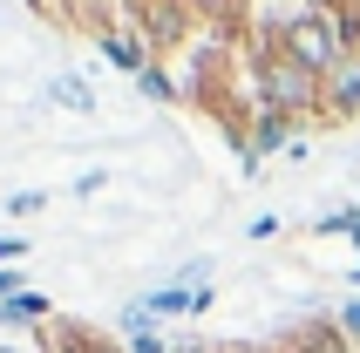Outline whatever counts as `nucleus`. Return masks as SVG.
Listing matches in <instances>:
<instances>
[{
	"label": "nucleus",
	"instance_id": "1",
	"mask_svg": "<svg viewBox=\"0 0 360 353\" xmlns=\"http://www.w3.org/2000/svg\"><path fill=\"white\" fill-rule=\"evenodd\" d=\"M238 75H245V89H252L259 109L292 116V122H326V75H313V68H300V61H285L265 34H252L238 48Z\"/></svg>",
	"mask_w": 360,
	"mask_h": 353
},
{
	"label": "nucleus",
	"instance_id": "2",
	"mask_svg": "<svg viewBox=\"0 0 360 353\" xmlns=\"http://www.w3.org/2000/svg\"><path fill=\"white\" fill-rule=\"evenodd\" d=\"M272 48H279L285 61H300V68H313V75H333L347 61L340 34H333V20H326V7H313V0H300V7H285L279 20H265L259 27Z\"/></svg>",
	"mask_w": 360,
	"mask_h": 353
},
{
	"label": "nucleus",
	"instance_id": "3",
	"mask_svg": "<svg viewBox=\"0 0 360 353\" xmlns=\"http://www.w3.org/2000/svg\"><path fill=\"white\" fill-rule=\"evenodd\" d=\"M129 14H136V34L150 41V55H170V48H184L191 20H198L184 0H129Z\"/></svg>",
	"mask_w": 360,
	"mask_h": 353
},
{
	"label": "nucleus",
	"instance_id": "4",
	"mask_svg": "<svg viewBox=\"0 0 360 353\" xmlns=\"http://www.w3.org/2000/svg\"><path fill=\"white\" fill-rule=\"evenodd\" d=\"M292 143H300V122L292 116H272V109H259V116H252V129H245V170H259L265 157H285V150H292Z\"/></svg>",
	"mask_w": 360,
	"mask_h": 353
},
{
	"label": "nucleus",
	"instance_id": "5",
	"mask_svg": "<svg viewBox=\"0 0 360 353\" xmlns=\"http://www.w3.org/2000/svg\"><path fill=\"white\" fill-rule=\"evenodd\" d=\"M41 340H48L55 353H129L122 340H109L102 326H89V319H48Z\"/></svg>",
	"mask_w": 360,
	"mask_h": 353
},
{
	"label": "nucleus",
	"instance_id": "6",
	"mask_svg": "<svg viewBox=\"0 0 360 353\" xmlns=\"http://www.w3.org/2000/svg\"><path fill=\"white\" fill-rule=\"evenodd\" d=\"M198 20H211V41H231L238 48V34L252 41V0H184Z\"/></svg>",
	"mask_w": 360,
	"mask_h": 353
},
{
	"label": "nucleus",
	"instance_id": "7",
	"mask_svg": "<svg viewBox=\"0 0 360 353\" xmlns=\"http://www.w3.org/2000/svg\"><path fill=\"white\" fill-rule=\"evenodd\" d=\"M326 122H360V55H347L326 75Z\"/></svg>",
	"mask_w": 360,
	"mask_h": 353
},
{
	"label": "nucleus",
	"instance_id": "8",
	"mask_svg": "<svg viewBox=\"0 0 360 353\" xmlns=\"http://www.w3.org/2000/svg\"><path fill=\"white\" fill-rule=\"evenodd\" d=\"M279 353H354V340H347L333 319H300V326L285 333Z\"/></svg>",
	"mask_w": 360,
	"mask_h": 353
},
{
	"label": "nucleus",
	"instance_id": "9",
	"mask_svg": "<svg viewBox=\"0 0 360 353\" xmlns=\"http://www.w3.org/2000/svg\"><path fill=\"white\" fill-rule=\"evenodd\" d=\"M96 41H102V55L116 61L122 75H143V68H157V55H150V41H143V34H129V27H102Z\"/></svg>",
	"mask_w": 360,
	"mask_h": 353
},
{
	"label": "nucleus",
	"instance_id": "10",
	"mask_svg": "<svg viewBox=\"0 0 360 353\" xmlns=\"http://www.w3.org/2000/svg\"><path fill=\"white\" fill-rule=\"evenodd\" d=\"M48 319H55V306H48V299L27 285V293H14L7 306H0V333H20V326H48Z\"/></svg>",
	"mask_w": 360,
	"mask_h": 353
},
{
	"label": "nucleus",
	"instance_id": "11",
	"mask_svg": "<svg viewBox=\"0 0 360 353\" xmlns=\"http://www.w3.org/2000/svg\"><path fill=\"white\" fill-rule=\"evenodd\" d=\"M48 102L75 109V116H96V89H89L82 75H55V82H48Z\"/></svg>",
	"mask_w": 360,
	"mask_h": 353
},
{
	"label": "nucleus",
	"instance_id": "12",
	"mask_svg": "<svg viewBox=\"0 0 360 353\" xmlns=\"http://www.w3.org/2000/svg\"><path fill=\"white\" fill-rule=\"evenodd\" d=\"M136 89H143L150 102H163V109H177V102H184V89L170 82V68H163V61H157V68H143V75H136Z\"/></svg>",
	"mask_w": 360,
	"mask_h": 353
},
{
	"label": "nucleus",
	"instance_id": "13",
	"mask_svg": "<svg viewBox=\"0 0 360 353\" xmlns=\"http://www.w3.org/2000/svg\"><path fill=\"white\" fill-rule=\"evenodd\" d=\"M313 231H320V238H354V245H360V204H340V211H326Z\"/></svg>",
	"mask_w": 360,
	"mask_h": 353
},
{
	"label": "nucleus",
	"instance_id": "14",
	"mask_svg": "<svg viewBox=\"0 0 360 353\" xmlns=\"http://www.w3.org/2000/svg\"><path fill=\"white\" fill-rule=\"evenodd\" d=\"M333 326H340V333L354 340V353H360V293H354V299H340V306H333Z\"/></svg>",
	"mask_w": 360,
	"mask_h": 353
},
{
	"label": "nucleus",
	"instance_id": "15",
	"mask_svg": "<svg viewBox=\"0 0 360 353\" xmlns=\"http://www.w3.org/2000/svg\"><path fill=\"white\" fill-rule=\"evenodd\" d=\"M41 204H48V191H14L7 197V217H34Z\"/></svg>",
	"mask_w": 360,
	"mask_h": 353
},
{
	"label": "nucleus",
	"instance_id": "16",
	"mask_svg": "<svg viewBox=\"0 0 360 353\" xmlns=\"http://www.w3.org/2000/svg\"><path fill=\"white\" fill-rule=\"evenodd\" d=\"M177 285H211V258H184V265H177Z\"/></svg>",
	"mask_w": 360,
	"mask_h": 353
},
{
	"label": "nucleus",
	"instance_id": "17",
	"mask_svg": "<svg viewBox=\"0 0 360 353\" xmlns=\"http://www.w3.org/2000/svg\"><path fill=\"white\" fill-rule=\"evenodd\" d=\"M20 258H27V238H20V231H0V265H20Z\"/></svg>",
	"mask_w": 360,
	"mask_h": 353
},
{
	"label": "nucleus",
	"instance_id": "18",
	"mask_svg": "<svg viewBox=\"0 0 360 353\" xmlns=\"http://www.w3.org/2000/svg\"><path fill=\"white\" fill-rule=\"evenodd\" d=\"M122 347H129V353H170V340H163V333H129Z\"/></svg>",
	"mask_w": 360,
	"mask_h": 353
},
{
	"label": "nucleus",
	"instance_id": "19",
	"mask_svg": "<svg viewBox=\"0 0 360 353\" xmlns=\"http://www.w3.org/2000/svg\"><path fill=\"white\" fill-rule=\"evenodd\" d=\"M14 293H27V278H20V265H0V306H7Z\"/></svg>",
	"mask_w": 360,
	"mask_h": 353
},
{
	"label": "nucleus",
	"instance_id": "20",
	"mask_svg": "<svg viewBox=\"0 0 360 353\" xmlns=\"http://www.w3.org/2000/svg\"><path fill=\"white\" fill-rule=\"evenodd\" d=\"M102 184H109V170H82V176H75V197H96Z\"/></svg>",
	"mask_w": 360,
	"mask_h": 353
},
{
	"label": "nucleus",
	"instance_id": "21",
	"mask_svg": "<svg viewBox=\"0 0 360 353\" xmlns=\"http://www.w3.org/2000/svg\"><path fill=\"white\" fill-rule=\"evenodd\" d=\"M0 353H34V347H20V340H0Z\"/></svg>",
	"mask_w": 360,
	"mask_h": 353
},
{
	"label": "nucleus",
	"instance_id": "22",
	"mask_svg": "<svg viewBox=\"0 0 360 353\" xmlns=\"http://www.w3.org/2000/svg\"><path fill=\"white\" fill-rule=\"evenodd\" d=\"M170 353H218V347H198V340H191V347H170Z\"/></svg>",
	"mask_w": 360,
	"mask_h": 353
},
{
	"label": "nucleus",
	"instance_id": "23",
	"mask_svg": "<svg viewBox=\"0 0 360 353\" xmlns=\"http://www.w3.org/2000/svg\"><path fill=\"white\" fill-rule=\"evenodd\" d=\"M354 285H360V258H354Z\"/></svg>",
	"mask_w": 360,
	"mask_h": 353
}]
</instances>
